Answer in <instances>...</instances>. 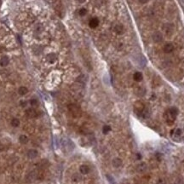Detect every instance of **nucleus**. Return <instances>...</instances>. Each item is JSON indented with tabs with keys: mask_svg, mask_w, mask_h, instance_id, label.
<instances>
[{
	"mask_svg": "<svg viewBox=\"0 0 184 184\" xmlns=\"http://www.w3.org/2000/svg\"><path fill=\"white\" fill-rule=\"evenodd\" d=\"M178 115V109L176 107H172L169 108L164 113V119L168 124H172L175 122L176 117Z\"/></svg>",
	"mask_w": 184,
	"mask_h": 184,
	"instance_id": "f257e3e1",
	"label": "nucleus"
},
{
	"mask_svg": "<svg viewBox=\"0 0 184 184\" xmlns=\"http://www.w3.org/2000/svg\"><path fill=\"white\" fill-rule=\"evenodd\" d=\"M134 109L136 113L138 114V115H142L143 117H145L147 114V110L145 107V104L142 102H141V101H138V102H136L135 103Z\"/></svg>",
	"mask_w": 184,
	"mask_h": 184,
	"instance_id": "f03ea898",
	"label": "nucleus"
},
{
	"mask_svg": "<svg viewBox=\"0 0 184 184\" xmlns=\"http://www.w3.org/2000/svg\"><path fill=\"white\" fill-rule=\"evenodd\" d=\"M68 110L69 112H70V113L75 118L79 117L81 114L80 107H79V106L75 105V104H70V105L68 106Z\"/></svg>",
	"mask_w": 184,
	"mask_h": 184,
	"instance_id": "7ed1b4c3",
	"label": "nucleus"
},
{
	"mask_svg": "<svg viewBox=\"0 0 184 184\" xmlns=\"http://www.w3.org/2000/svg\"><path fill=\"white\" fill-rule=\"evenodd\" d=\"M153 41L155 43H161L163 41V35L161 32H155L152 36Z\"/></svg>",
	"mask_w": 184,
	"mask_h": 184,
	"instance_id": "20e7f679",
	"label": "nucleus"
},
{
	"mask_svg": "<svg viewBox=\"0 0 184 184\" xmlns=\"http://www.w3.org/2000/svg\"><path fill=\"white\" fill-rule=\"evenodd\" d=\"M163 50H164V53L170 54V53H171L173 50H174V46H173V44H171V43H169V44H166L165 45H164V49H163Z\"/></svg>",
	"mask_w": 184,
	"mask_h": 184,
	"instance_id": "39448f33",
	"label": "nucleus"
},
{
	"mask_svg": "<svg viewBox=\"0 0 184 184\" xmlns=\"http://www.w3.org/2000/svg\"><path fill=\"white\" fill-rule=\"evenodd\" d=\"M38 151L35 150V149H30V150H28V152H27V157L29 158V159H35V158H37L38 156Z\"/></svg>",
	"mask_w": 184,
	"mask_h": 184,
	"instance_id": "423d86ee",
	"label": "nucleus"
},
{
	"mask_svg": "<svg viewBox=\"0 0 184 184\" xmlns=\"http://www.w3.org/2000/svg\"><path fill=\"white\" fill-rule=\"evenodd\" d=\"M36 178H37V173H36L35 171H31V172L27 176V177H26V180H27V182H29V183H30V182L34 181Z\"/></svg>",
	"mask_w": 184,
	"mask_h": 184,
	"instance_id": "0eeeda50",
	"label": "nucleus"
},
{
	"mask_svg": "<svg viewBox=\"0 0 184 184\" xmlns=\"http://www.w3.org/2000/svg\"><path fill=\"white\" fill-rule=\"evenodd\" d=\"M26 114H27L29 118H35L36 116H37V112H36V110L33 108H28L26 111Z\"/></svg>",
	"mask_w": 184,
	"mask_h": 184,
	"instance_id": "6e6552de",
	"label": "nucleus"
},
{
	"mask_svg": "<svg viewBox=\"0 0 184 184\" xmlns=\"http://www.w3.org/2000/svg\"><path fill=\"white\" fill-rule=\"evenodd\" d=\"M122 163H123L122 160H121L119 158H115V159H112V166L115 167V168L120 167V166L122 165Z\"/></svg>",
	"mask_w": 184,
	"mask_h": 184,
	"instance_id": "1a4fd4ad",
	"label": "nucleus"
},
{
	"mask_svg": "<svg viewBox=\"0 0 184 184\" xmlns=\"http://www.w3.org/2000/svg\"><path fill=\"white\" fill-rule=\"evenodd\" d=\"M79 171H80L81 174L83 175H87L88 173L90 172V168L88 165H85V164H83L79 167Z\"/></svg>",
	"mask_w": 184,
	"mask_h": 184,
	"instance_id": "9d476101",
	"label": "nucleus"
},
{
	"mask_svg": "<svg viewBox=\"0 0 184 184\" xmlns=\"http://www.w3.org/2000/svg\"><path fill=\"white\" fill-rule=\"evenodd\" d=\"M113 30L117 34H122L123 32H124V27H123V25H121V24H118V25H116L115 27H114Z\"/></svg>",
	"mask_w": 184,
	"mask_h": 184,
	"instance_id": "9b49d317",
	"label": "nucleus"
},
{
	"mask_svg": "<svg viewBox=\"0 0 184 184\" xmlns=\"http://www.w3.org/2000/svg\"><path fill=\"white\" fill-rule=\"evenodd\" d=\"M9 62H10V59L6 55H4V56H3L0 59V66L1 67H6L9 64Z\"/></svg>",
	"mask_w": 184,
	"mask_h": 184,
	"instance_id": "f8f14e48",
	"label": "nucleus"
},
{
	"mask_svg": "<svg viewBox=\"0 0 184 184\" xmlns=\"http://www.w3.org/2000/svg\"><path fill=\"white\" fill-rule=\"evenodd\" d=\"M99 25V20L97 18H92L89 22V26L91 28H95Z\"/></svg>",
	"mask_w": 184,
	"mask_h": 184,
	"instance_id": "ddd939ff",
	"label": "nucleus"
},
{
	"mask_svg": "<svg viewBox=\"0 0 184 184\" xmlns=\"http://www.w3.org/2000/svg\"><path fill=\"white\" fill-rule=\"evenodd\" d=\"M46 60H47V61H49L50 63H54V62L55 61V60H56V55L53 53L49 54V55L46 56Z\"/></svg>",
	"mask_w": 184,
	"mask_h": 184,
	"instance_id": "4468645a",
	"label": "nucleus"
},
{
	"mask_svg": "<svg viewBox=\"0 0 184 184\" xmlns=\"http://www.w3.org/2000/svg\"><path fill=\"white\" fill-rule=\"evenodd\" d=\"M147 165L146 163H141V164H139L137 165L136 170H137L139 172H143V171H145L146 170H147Z\"/></svg>",
	"mask_w": 184,
	"mask_h": 184,
	"instance_id": "2eb2a0df",
	"label": "nucleus"
},
{
	"mask_svg": "<svg viewBox=\"0 0 184 184\" xmlns=\"http://www.w3.org/2000/svg\"><path fill=\"white\" fill-rule=\"evenodd\" d=\"M133 78H134V79L136 81H137V82H140L141 80H142V79H143V76H142V72H136V73L134 74V76H133Z\"/></svg>",
	"mask_w": 184,
	"mask_h": 184,
	"instance_id": "dca6fc26",
	"label": "nucleus"
},
{
	"mask_svg": "<svg viewBox=\"0 0 184 184\" xmlns=\"http://www.w3.org/2000/svg\"><path fill=\"white\" fill-rule=\"evenodd\" d=\"M27 92H28V90H27V88L25 87V86H21V87H20L18 89V93L20 94V95H25L26 94H27Z\"/></svg>",
	"mask_w": 184,
	"mask_h": 184,
	"instance_id": "f3484780",
	"label": "nucleus"
},
{
	"mask_svg": "<svg viewBox=\"0 0 184 184\" xmlns=\"http://www.w3.org/2000/svg\"><path fill=\"white\" fill-rule=\"evenodd\" d=\"M19 142L21 144L27 143V142H28V137H27V136H25V135H21V136L19 137Z\"/></svg>",
	"mask_w": 184,
	"mask_h": 184,
	"instance_id": "a211bd4d",
	"label": "nucleus"
},
{
	"mask_svg": "<svg viewBox=\"0 0 184 184\" xmlns=\"http://www.w3.org/2000/svg\"><path fill=\"white\" fill-rule=\"evenodd\" d=\"M11 125L13 126V127H18L19 125H20V121H19V119H13L11 120Z\"/></svg>",
	"mask_w": 184,
	"mask_h": 184,
	"instance_id": "6ab92c4d",
	"label": "nucleus"
},
{
	"mask_svg": "<svg viewBox=\"0 0 184 184\" xmlns=\"http://www.w3.org/2000/svg\"><path fill=\"white\" fill-rule=\"evenodd\" d=\"M102 131H103V133L104 134H107V133L109 132V131H111V128H110V126H108V125H105L103 127V129H102Z\"/></svg>",
	"mask_w": 184,
	"mask_h": 184,
	"instance_id": "aec40b11",
	"label": "nucleus"
},
{
	"mask_svg": "<svg viewBox=\"0 0 184 184\" xmlns=\"http://www.w3.org/2000/svg\"><path fill=\"white\" fill-rule=\"evenodd\" d=\"M182 133H183V131H182L181 129H176V130H174V133H173V134H175V136H180L182 135Z\"/></svg>",
	"mask_w": 184,
	"mask_h": 184,
	"instance_id": "412c9836",
	"label": "nucleus"
},
{
	"mask_svg": "<svg viewBox=\"0 0 184 184\" xmlns=\"http://www.w3.org/2000/svg\"><path fill=\"white\" fill-rule=\"evenodd\" d=\"M38 103H39V102H38L37 99H31V100H30V104L32 106V107H35V106H37Z\"/></svg>",
	"mask_w": 184,
	"mask_h": 184,
	"instance_id": "4be33fe9",
	"label": "nucleus"
},
{
	"mask_svg": "<svg viewBox=\"0 0 184 184\" xmlns=\"http://www.w3.org/2000/svg\"><path fill=\"white\" fill-rule=\"evenodd\" d=\"M86 13H87V10H86L85 9L83 8V9H80V10H79V15H81V16H84V15H85Z\"/></svg>",
	"mask_w": 184,
	"mask_h": 184,
	"instance_id": "5701e85b",
	"label": "nucleus"
},
{
	"mask_svg": "<svg viewBox=\"0 0 184 184\" xmlns=\"http://www.w3.org/2000/svg\"><path fill=\"white\" fill-rule=\"evenodd\" d=\"M81 180V177L78 174H75L72 176V181L74 182H79Z\"/></svg>",
	"mask_w": 184,
	"mask_h": 184,
	"instance_id": "b1692460",
	"label": "nucleus"
},
{
	"mask_svg": "<svg viewBox=\"0 0 184 184\" xmlns=\"http://www.w3.org/2000/svg\"><path fill=\"white\" fill-rule=\"evenodd\" d=\"M156 184H166V182L164 178H159V179L157 180Z\"/></svg>",
	"mask_w": 184,
	"mask_h": 184,
	"instance_id": "393cba45",
	"label": "nucleus"
},
{
	"mask_svg": "<svg viewBox=\"0 0 184 184\" xmlns=\"http://www.w3.org/2000/svg\"><path fill=\"white\" fill-rule=\"evenodd\" d=\"M27 105V102H26V101H21V102H20V106H21V107H25Z\"/></svg>",
	"mask_w": 184,
	"mask_h": 184,
	"instance_id": "a878e982",
	"label": "nucleus"
},
{
	"mask_svg": "<svg viewBox=\"0 0 184 184\" xmlns=\"http://www.w3.org/2000/svg\"><path fill=\"white\" fill-rule=\"evenodd\" d=\"M138 1L140 2L141 3H146L148 0H138Z\"/></svg>",
	"mask_w": 184,
	"mask_h": 184,
	"instance_id": "bb28decb",
	"label": "nucleus"
},
{
	"mask_svg": "<svg viewBox=\"0 0 184 184\" xmlns=\"http://www.w3.org/2000/svg\"><path fill=\"white\" fill-rule=\"evenodd\" d=\"M79 3H84L85 2V0H77Z\"/></svg>",
	"mask_w": 184,
	"mask_h": 184,
	"instance_id": "cd10ccee",
	"label": "nucleus"
},
{
	"mask_svg": "<svg viewBox=\"0 0 184 184\" xmlns=\"http://www.w3.org/2000/svg\"><path fill=\"white\" fill-rule=\"evenodd\" d=\"M136 157H138V158H137L138 159H141V158H142V156H141V154H140V153H137V154H136Z\"/></svg>",
	"mask_w": 184,
	"mask_h": 184,
	"instance_id": "c85d7f7f",
	"label": "nucleus"
}]
</instances>
